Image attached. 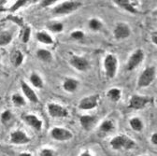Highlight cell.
Listing matches in <instances>:
<instances>
[{
	"label": "cell",
	"instance_id": "obj_1",
	"mask_svg": "<svg viewBox=\"0 0 157 156\" xmlns=\"http://www.w3.org/2000/svg\"><path fill=\"white\" fill-rule=\"evenodd\" d=\"M82 7V3L78 1H65L55 6L52 10V13L55 15H66L72 13Z\"/></svg>",
	"mask_w": 157,
	"mask_h": 156
},
{
	"label": "cell",
	"instance_id": "obj_2",
	"mask_svg": "<svg viewBox=\"0 0 157 156\" xmlns=\"http://www.w3.org/2000/svg\"><path fill=\"white\" fill-rule=\"evenodd\" d=\"M110 146L114 150H130L136 146L135 141L124 135H120L113 138L110 141Z\"/></svg>",
	"mask_w": 157,
	"mask_h": 156
},
{
	"label": "cell",
	"instance_id": "obj_3",
	"mask_svg": "<svg viewBox=\"0 0 157 156\" xmlns=\"http://www.w3.org/2000/svg\"><path fill=\"white\" fill-rule=\"evenodd\" d=\"M104 67L109 79H113L118 69V59L114 54H108L104 60Z\"/></svg>",
	"mask_w": 157,
	"mask_h": 156
},
{
	"label": "cell",
	"instance_id": "obj_4",
	"mask_svg": "<svg viewBox=\"0 0 157 156\" xmlns=\"http://www.w3.org/2000/svg\"><path fill=\"white\" fill-rule=\"evenodd\" d=\"M155 79V67H150L144 69V71L141 73L140 77L139 78L137 85L140 87H148L152 83V82Z\"/></svg>",
	"mask_w": 157,
	"mask_h": 156
},
{
	"label": "cell",
	"instance_id": "obj_5",
	"mask_svg": "<svg viewBox=\"0 0 157 156\" xmlns=\"http://www.w3.org/2000/svg\"><path fill=\"white\" fill-rule=\"evenodd\" d=\"M113 2L118 7L132 14L139 13V10H137V7L140 5L139 0H113Z\"/></svg>",
	"mask_w": 157,
	"mask_h": 156
},
{
	"label": "cell",
	"instance_id": "obj_6",
	"mask_svg": "<svg viewBox=\"0 0 157 156\" xmlns=\"http://www.w3.org/2000/svg\"><path fill=\"white\" fill-rule=\"evenodd\" d=\"M144 57V51L141 49H137L136 51H135L127 61V70L131 71L139 67L143 62Z\"/></svg>",
	"mask_w": 157,
	"mask_h": 156
},
{
	"label": "cell",
	"instance_id": "obj_7",
	"mask_svg": "<svg viewBox=\"0 0 157 156\" xmlns=\"http://www.w3.org/2000/svg\"><path fill=\"white\" fill-rule=\"evenodd\" d=\"M113 35H114L115 40H124V38H127L131 35L130 26L125 23L117 24L115 28H114Z\"/></svg>",
	"mask_w": 157,
	"mask_h": 156
},
{
	"label": "cell",
	"instance_id": "obj_8",
	"mask_svg": "<svg viewBox=\"0 0 157 156\" xmlns=\"http://www.w3.org/2000/svg\"><path fill=\"white\" fill-rule=\"evenodd\" d=\"M51 135L52 139L58 141H67L73 138V135L70 131L61 127H54L51 131Z\"/></svg>",
	"mask_w": 157,
	"mask_h": 156
},
{
	"label": "cell",
	"instance_id": "obj_9",
	"mask_svg": "<svg viewBox=\"0 0 157 156\" xmlns=\"http://www.w3.org/2000/svg\"><path fill=\"white\" fill-rule=\"evenodd\" d=\"M31 141V139L22 130H16L10 135V143L15 145H24Z\"/></svg>",
	"mask_w": 157,
	"mask_h": 156
},
{
	"label": "cell",
	"instance_id": "obj_10",
	"mask_svg": "<svg viewBox=\"0 0 157 156\" xmlns=\"http://www.w3.org/2000/svg\"><path fill=\"white\" fill-rule=\"evenodd\" d=\"M151 101V98L147 96L133 95L129 101V108L133 109H142Z\"/></svg>",
	"mask_w": 157,
	"mask_h": 156
},
{
	"label": "cell",
	"instance_id": "obj_11",
	"mask_svg": "<svg viewBox=\"0 0 157 156\" xmlns=\"http://www.w3.org/2000/svg\"><path fill=\"white\" fill-rule=\"evenodd\" d=\"M98 98H99V95L98 94L84 97V98L81 100L80 104H78V108H81L82 110H89L94 108L98 104Z\"/></svg>",
	"mask_w": 157,
	"mask_h": 156
},
{
	"label": "cell",
	"instance_id": "obj_12",
	"mask_svg": "<svg viewBox=\"0 0 157 156\" xmlns=\"http://www.w3.org/2000/svg\"><path fill=\"white\" fill-rule=\"evenodd\" d=\"M48 111L52 118H64V117H67L68 115V111L67 108L53 103L48 105Z\"/></svg>",
	"mask_w": 157,
	"mask_h": 156
},
{
	"label": "cell",
	"instance_id": "obj_13",
	"mask_svg": "<svg viewBox=\"0 0 157 156\" xmlns=\"http://www.w3.org/2000/svg\"><path fill=\"white\" fill-rule=\"evenodd\" d=\"M70 65L75 67L78 71H85L89 68V62L86 58L78 56V55H72L70 58Z\"/></svg>",
	"mask_w": 157,
	"mask_h": 156
},
{
	"label": "cell",
	"instance_id": "obj_14",
	"mask_svg": "<svg viewBox=\"0 0 157 156\" xmlns=\"http://www.w3.org/2000/svg\"><path fill=\"white\" fill-rule=\"evenodd\" d=\"M24 121L30 125L32 128L36 129V131H40L42 128V122L39 120L36 116L32 115V114H27V115H24L23 116Z\"/></svg>",
	"mask_w": 157,
	"mask_h": 156
},
{
	"label": "cell",
	"instance_id": "obj_15",
	"mask_svg": "<svg viewBox=\"0 0 157 156\" xmlns=\"http://www.w3.org/2000/svg\"><path fill=\"white\" fill-rule=\"evenodd\" d=\"M21 87L22 91L25 93V95L27 97V99L31 101L32 103H38V97L34 92V90L24 81H21Z\"/></svg>",
	"mask_w": 157,
	"mask_h": 156
},
{
	"label": "cell",
	"instance_id": "obj_16",
	"mask_svg": "<svg viewBox=\"0 0 157 156\" xmlns=\"http://www.w3.org/2000/svg\"><path fill=\"white\" fill-rule=\"evenodd\" d=\"M97 118L94 116H91V115H83L80 118V122L82 126L83 129H85L86 131H89L93 128V126L94 125V124L96 123Z\"/></svg>",
	"mask_w": 157,
	"mask_h": 156
},
{
	"label": "cell",
	"instance_id": "obj_17",
	"mask_svg": "<svg viewBox=\"0 0 157 156\" xmlns=\"http://www.w3.org/2000/svg\"><path fill=\"white\" fill-rule=\"evenodd\" d=\"M24 59H25L24 54H23V52L20 51V50H17L16 49L10 54V62L16 67H20V66L23 64Z\"/></svg>",
	"mask_w": 157,
	"mask_h": 156
},
{
	"label": "cell",
	"instance_id": "obj_18",
	"mask_svg": "<svg viewBox=\"0 0 157 156\" xmlns=\"http://www.w3.org/2000/svg\"><path fill=\"white\" fill-rule=\"evenodd\" d=\"M78 84H80V82H78L77 80L72 79V78H67L63 83V88H64V90H66L68 93H73L78 89Z\"/></svg>",
	"mask_w": 157,
	"mask_h": 156
},
{
	"label": "cell",
	"instance_id": "obj_19",
	"mask_svg": "<svg viewBox=\"0 0 157 156\" xmlns=\"http://www.w3.org/2000/svg\"><path fill=\"white\" fill-rule=\"evenodd\" d=\"M36 37L40 43H43V44H46V45H51V44L53 43V38L48 33L43 32V31L37 32L36 34Z\"/></svg>",
	"mask_w": 157,
	"mask_h": 156
},
{
	"label": "cell",
	"instance_id": "obj_20",
	"mask_svg": "<svg viewBox=\"0 0 157 156\" xmlns=\"http://www.w3.org/2000/svg\"><path fill=\"white\" fill-rule=\"evenodd\" d=\"M36 57L38 58L39 60H41L43 62H51L52 61V52L48 50H44V49H39L36 51Z\"/></svg>",
	"mask_w": 157,
	"mask_h": 156
},
{
	"label": "cell",
	"instance_id": "obj_21",
	"mask_svg": "<svg viewBox=\"0 0 157 156\" xmlns=\"http://www.w3.org/2000/svg\"><path fill=\"white\" fill-rule=\"evenodd\" d=\"M12 40V33L10 31L0 32V46H7Z\"/></svg>",
	"mask_w": 157,
	"mask_h": 156
},
{
	"label": "cell",
	"instance_id": "obj_22",
	"mask_svg": "<svg viewBox=\"0 0 157 156\" xmlns=\"http://www.w3.org/2000/svg\"><path fill=\"white\" fill-rule=\"evenodd\" d=\"M107 96L112 102H118L122 96V91L118 88H112L107 93Z\"/></svg>",
	"mask_w": 157,
	"mask_h": 156
},
{
	"label": "cell",
	"instance_id": "obj_23",
	"mask_svg": "<svg viewBox=\"0 0 157 156\" xmlns=\"http://www.w3.org/2000/svg\"><path fill=\"white\" fill-rule=\"evenodd\" d=\"M88 26L93 31H99L103 27V23L97 18H92L88 22Z\"/></svg>",
	"mask_w": 157,
	"mask_h": 156
},
{
	"label": "cell",
	"instance_id": "obj_24",
	"mask_svg": "<svg viewBox=\"0 0 157 156\" xmlns=\"http://www.w3.org/2000/svg\"><path fill=\"white\" fill-rule=\"evenodd\" d=\"M30 82L32 83L33 86H35L36 88H42L43 87V81L40 77H39L37 74L33 73L30 76Z\"/></svg>",
	"mask_w": 157,
	"mask_h": 156
},
{
	"label": "cell",
	"instance_id": "obj_25",
	"mask_svg": "<svg viewBox=\"0 0 157 156\" xmlns=\"http://www.w3.org/2000/svg\"><path fill=\"white\" fill-rule=\"evenodd\" d=\"M114 129V124L111 121L109 120H107V121H104L100 127H99V131L103 134H107V133H109L111 132L112 130Z\"/></svg>",
	"mask_w": 157,
	"mask_h": 156
},
{
	"label": "cell",
	"instance_id": "obj_26",
	"mask_svg": "<svg viewBox=\"0 0 157 156\" xmlns=\"http://www.w3.org/2000/svg\"><path fill=\"white\" fill-rule=\"evenodd\" d=\"M47 27L49 30H51L53 33H59V32L63 31L64 25L62 23H59V22H52V23L47 25Z\"/></svg>",
	"mask_w": 157,
	"mask_h": 156
},
{
	"label": "cell",
	"instance_id": "obj_27",
	"mask_svg": "<svg viewBox=\"0 0 157 156\" xmlns=\"http://www.w3.org/2000/svg\"><path fill=\"white\" fill-rule=\"evenodd\" d=\"M130 126L133 130L140 132L143 129V123L140 118H133L130 120Z\"/></svg>",
	"mask_w": 157,
	"mask_h": 156
},
{
	"label": "cell",
	"instance_id": "obj_28",
	"mask_svg": "<svg viewBox=\"0 0 157 156\" xmlns=\"http://www.w3.org/2000/svg\"><path fill=\"white\" fill-rule=\"evenodd\" d=\"M32 1H34V0H17V1L13 4V6H11L10 10L11 12H14V11L18 10L20 8H23L24 6H25L26 4H28Z\"/></svg>",
	"mask_w": 157,
	"mask_h": 156
},
{
	"label": "cell",
	"instance_id": "obj_29",
	"mask_svg": "<svg viewBox=\"0 0 157 156\" xmlns=\"http://www.w3.org/2000/svg\"><path fill=\"white\" fill-rule=\"evenodd\" d=\"M12 102L16 107H22L25 105V100L21 94L15 93L12 95Z\"/></svg>",
	"mask_w": 157,
	"mask_h": 156
},
{
	"label": "cell",
	"instance_id": "obj_30",
	"mask_svg": "<svg viewBox=\"0 0 157 156\" xmlns=\"http://www.w3.org/2000/svg\"><path fill=\"white\" fill-rule=\"evenodd\" d=\"M30 36H31V28L29 26H26L24 31H23V35H22V40L24 43H27L30 40Z\"/></svg>",
	"mask_w": 157,
	"mask_h": 156
},
{
	"label": "cell",
	"instance_id": "obj_31",
	"mask_svg": "<svg viewBox=\"0 0 157 156\" xmlns=\"http://www.w3.org/2000/svg\"><path fill=\"white\" fill-rule=\"evenodd\" d=\"M12 118V113L10 110H5L2 112L1 114V122L3 124H7L9 123Z\"/></svg>",
	"mask_w": 157,
	"mask_h": 156
},
{
	"label": "cell",
	"instance_id": "obj_32",
	"mask_svg": "<svg viewBox=\"0 0 157 156\" xmlns=\"http://www.w3.org/2000/svg\"><path fill=\"white\" fill-rule=\"evenodd\" d=\"M84 36V33L81 30H75L71 33V37L73 40H82Z\"/></svg>",
	"mask_w": 157,
	"mask_h": 156
},
{
	"label": "cell",
	"instance_id": "obj_33",
	"mask_svg": "<svg viewBox=\"0 0 157 156\" xmlns=\"http://www.w3.org/2000/svg\"><path fill=\"white\" fill-rule=\"evenodd\" d=\"M40 156H54V151L51 149H43L40 151Z\"/></svg>",
	"mask_w": 157,
	"mask_h": 156
},
{
	"label": "cell",
	"instance_id": "obj_34",
	"mask_svg": "<svg viewBox=\"0 0 157 156\" xmlns=\"http://www.w3.org/2000/svg\"><path fill=\"white\" fill-rule=\"evenodd\" d=\"M59 0H42L41 2V7L42 8H47V7H50L52 6V4L56 3Z\"/></svg>",
	"mask_w": 157,
	"mask_h": 156
},
{
	"label": "cell",
	"instance_id": "obj_35",
	"mask_svg": "<svg viewBox=\"0 0 157 156\" xmlns=\"http://www.w3.org/2000/svg\"><path fill=\"white\" fill-rule=\"evenodd\" d=\"M151 143H152L153 145H157V134H156V133L152 134L151 139Z\"/></svg>",
	"mask_w": 157,
	"mask_h": 156
},
{
	"label": "cell",
	"instance_id": "obj_36",
	"mask_svg": "<svg viewBox=\"0 0 157 156\" xmlns=\"http://www.w3.org/2000/svg\"><path fill=\"white\" fill-rule=\"evenodd\" d=\"M156 36H157V35H156V32L155 33H153L152 35H151V40H152V42L156 45Z\"/></svg>",
	"mask_w": 157,
	"mask_h": 156
},
{
	"label": "cell",
	"instance_id": "obj_37",
	"mask_svg": "<svg viewBox=\"0 0 157 156\" xmlns=\"http://www.w3.org/2000/svg\"><path fill=\"white\" fill-rule=\"evenodd\" d=\"M81 156H92V155H91V153L89 151H84V152H82L81 154Z\"/></svg>",
	"mask_w": 157,
	"mask_h": 156
},
{
	"label": "cell",
	"instance_id": "obj_38",
	"mask_svg": "<svg viewBox=\"0 0 157 156\" xmlns=\"http://www.w3.org/2000/svg\"><path fill=\"white\" fill-rule=\"evenodd\" d=\"M19 156H31V154L28 153V152H23V153L20 154Z\"/></svg>",
	"mask_w": 157,
	"mask_h": 156
},
{
	"label": "cell",
	"instance_id": "obj_39",
	"mask_svg": "<svg viewBox=\"0 0 157 156\" xmlns=\"http://www.w3.org/2000/svg\"><path fill=\"white\" fill-rule=\"evenodd\" d=\"M0 1H1V2H4V1H6V0H0Z\"/></svg>",
	"mask_w": 157,
	"mask_h": 156
},
{
	"label": "cell",
	"instance_id": "obj_40",
	"mask_svg": "<svg viewBox=\"0 0 157 156\" xmlns=\"http://www.w3.org/2000/svg\"><path fill=\"white\" fill-rule=\"evenodd\" d=\"M2 148V146H1V144H0V149H1Z\"/></svg>",
	"mask_w": 157,
	"mask_h": 156
},
{
	"label": "cell",
	"instance_id": "obj_41",
	"mask_svg": "<svg viewBox=\"0 0 157 156\" xmlns=\"http://www.w3.org/2000/svg\"><path fill=\"white\" fill-rule=\"evenodd\" d=\"M0 59H1V58H0Z\"/></svg>",
	"mask_w": 157,
	"mask_h": 156
}]
</instances>
